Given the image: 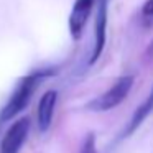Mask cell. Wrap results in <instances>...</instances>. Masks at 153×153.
I'll return each instance as SVG.
<instances>
[{"label":"cell","mask_w":153,"mask_h":153,"mask_svg":"<svg viewBox=\"0 0 153 153\" xmlns=\"http://www.w3.org/2000/svg\"><path fill=\"white\" fill-rule=\"evenodd\" d=\"M53 74H54L53 69H43V71H35V73L22 77L20 82L15 87L13 94L10 96V99L7 100L4 109L0 110V122H8L13 117H17L28 105L31 96L35 94V91L40 86L41 81L53 76Z\"/></svg>","instance_id":"6da1fadb"},{"label":"cell","mask_w":153,"mask_h":153,"mask_svg":"<svg viewBox=\"0 0 153 153\" xmlns=\"http://www.w3.org/2000/svg\"><path fill=\"white\" fill-rule=\"evenodd\" d=\"M133 82H135V77L130 76V74L120 76L104 94H100L99 97L87 102L86 109L92 110V112H107L110 109H115L117 105H120L127 99V96L132 91Z\"/></svg>","instance_id":"7a4b0ae2"},{"label":"cell","mask_w":153,"mask_h":153,"mask_svg":"<svg viewBox=\"0 0 153 153\" xmlns=\"http://www.w3.org/2000/svg\"><path fill=\"white\" fill-rule=\"evenodd\" d=\"M28 130H30L28 117H22L17 122H13V125L7 130L4 140H2L0 153H18L28 137Z\"/></svg>","instance_id":"3957f363"},{"label":"cell","mask_w":153,"mask_h":153,"mask_svg":"<svg viewBox=\"0 0 153 153\" xmlns=\"http://www.w3.org/2000/svg\"><path fill=\"white\" fill-rule=\"evenodd\" d=\"M109 0H96L97 13H96V27H94V48L91 53L89 64L97 63L105 46V30H107V7Z\"/></svg>","instance_id":"277c9868"},{"label":"cell","mask_w":153,"mask_h":153,"mask_svg":"<svg viewBox=\"0 0 153 153\" xmlns=\"http://www.w3.org/2000/svg\"><path fill=\"white\" fill-rule=\"evenodd\" d=\"M94 5H96V0H76L74 2L69 15V33L74 41H77L82 36Z\"/></svg>","instance_id":"5b68a950"},{"label":"cell","mask_w":153,"mask_h":153,"mask_svg":"<svg viewBox=\"0 0 153 153\" xmlns=\"http://www.w3.org/2000/svg\"><path fill=\"white\" fill-rule=\"evenodd\" d=\"M56 102H58L56 91H46L41 96L40 104H38V128H40V132H46L51 127Z\"/></svg>","instance_id":"8992f818"},{"label":"cell","mask_w":153,"mask_h":153,"mask_svg":"<svg viewBox=\"0 0 153 153\" xmlns=\"http://www.w3.org/2000/svg\"><path fill=\"white\" fill-rule=\"evenodd\" d=\"M152 110H153V87H152V91H150L148 97L135 109V112H133V115H132V119H130L128 125H127L125 132H123V137H128V135H132L135 130H138V127L145 122V119L152 114Z\"/></svg>","instance_id":"52a82bcc"},{"label":"cell","mask_w":153,"mask_h":153,"mask_svg":"<svg viewBox=\"0 0 153 153\" xmlns=\"http://www.w3.org/2000/svg\"><path fill=\"white\" fill-rule=\"evenodd\" d=\"M142 23L145 27H153V0H146L142 7Z\"/></svg>","instance_id":"ba28073f"},{"label":"cell","mask_w":153,"mask_h":153,"mask_svg":"<svg viewBox=\"0 0 153 153\" xmlns=\"http://www.w3.org/2000/svg\"><path fill=\"white\" fill-rule=\"evenodd\" d=\"M79 153H99L97 145H96V135L94 133H87L86 135L82 145H81Z\"/></svg>","instance_id":"9c48e42d"},{"label":"cell","mask_w":153,"mask_h":153,"mask_svg":"<svg viewBox=\"0 0 153 153\" xmlns=\"http://www.w3.org/2000/svg\"><path fill=\"white\" fill-rule=\"evenodd\" d=\"M145 56L148 58V59H153V41L148 45V48H146V51H145Z\"/></svg>","instance_id":"30bf717a"}]
</instances>
